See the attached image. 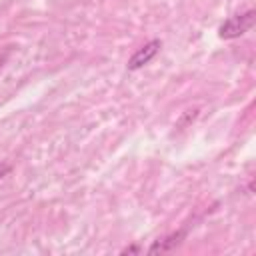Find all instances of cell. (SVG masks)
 Listing matches in <instances>:
<instances>
[{"label":"cell","mask_w":256,"mask_h":256,"mask_svg":"<svg viewBox=\"0 0 256 256\" xmlns=\"http://www.w3.org/2000/svg\"><path fill=\"white\" fill-rule=\"evenodd\" d=\"M254 20H256V12L254 10H246L242 14H236V16H230L228 20H224L218 28V36L222 40H234V38H240L244 36L252 26H254Z\"/></svg>","instance_id":"6da1fadb"},{"label":"cell","mask_w":256,"mask_h":256,"mask_svg":"<svg viewBox=\"0 0 256 256\" xmlns=\"http://www.w3.org/2000/svg\"><path fill=\"white\" fill-rule=\"evenodd\" d=\"M160 48H162V42L158 40V38H154V40H150V42H146L144 46H140L132 56H130V60H128V70H140L142 66H146V64H150L154 58H156V54L160 52Z\"/></svg>","instance_id":"7a4b0ae2"},{"label":"cell","mask_w":256,"mask_h":256,"mask_svg":"<svg viewBox=\"0 0 256 256\" xmlns=\"http://www.w3.org/2000/svg\"><path fill=\"white\" fill-rule=\"evenodd\" d=\"M184 236H186V230H178V232H172V234H168L166 238H162V240H156L150 248H148V252L150 254H158V252H170V250H174L182 240H184Z\"/></svg>","instance_id":"3957f363"},{"label":"cell","mask_w":256,"mask_h":256,"mask_svg":"<svg viewBox=\"0 0 256 256\" xmlns=\"http://www.w3.org/2000/svg\"><path fill=\"white\" fill-rule=\"evenodd\" d=\"M10 52H12V48H10V46H8V48H4V50H0V68L6 64V60H8Z\"/></svg>","instance_id":"277c9868"},{"label":"cell","mask_w":256,"mask_h":256,"mask_svg":"<svg viewBox=\"0 0 256 256\" xmlns=\"http://www.w3.org/2000/svg\"><path fill=\"white\" fill-rule=\"evenodd\" d=\"M10 170H12V166H8V164H2V166H0V180H2V178H4V176L10 172Z\"/></svg>","instance_id":"5b68a950"},{"label":"cell","mask_w":256,"mask_h":256,"mask_svg":"<svg viewBox=\"0 0 256 256\" xmlns=\"http://www.w3.org/2000/svg\"><path fill=\"white\" fill-rule=\"evenodd\" d=\"M138 250H140L138 246H128V248L122 250V254H134V252H138Z\"/></svg>","instance_id":"8992f818"}]
</instances>
